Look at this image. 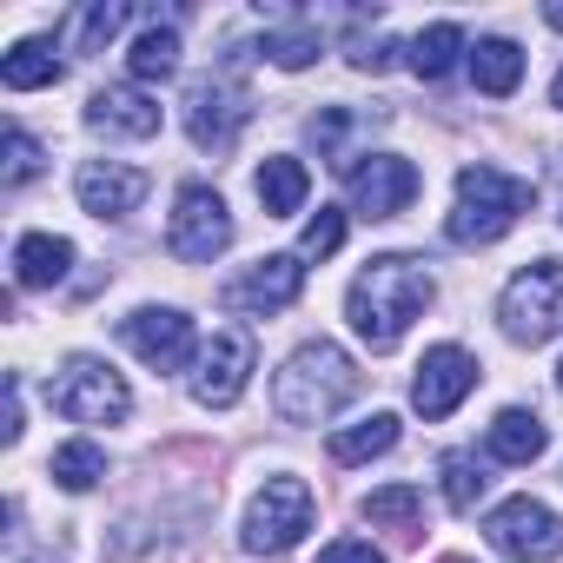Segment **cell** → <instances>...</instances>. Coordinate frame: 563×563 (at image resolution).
Returning a JSON list of instances; mask_svg holds the SVG:
<instances>
[{"instance_id": "obj_26", "label": "cell", "mask_w": 563, "mask_h": 563, "mask_svg": "<svg viewBox=\"0 0 563 563\" xmlns=\"http://www.w3.org/2000/svg\"><path fill=\"white\" fill-rule=\"evenodd\" d=\"M405 54H411V74H418V80H444V74L457 67V54H464V27L438 21V27H424Z\"/></svg>"}, {"instance_id": "obj_31", "label": "cell", "mask_w": 563, "mask_h": 563, "mask_svg": "<svg viewBox=\"0 0 563 563\" xmlns=\"http://www.w3.org/2000/svg\"><path fill=\"white\" fill-rule=\"evenodd\" d=\"M339 245H345V212L319 206V219H306V232H299V258H332Z\"/></svg>"}, {"instance_id": "obj_20", "label": "cell", "mask_w": 563, "mask_h": 563, "mask_svg": "<svg viewBox=\"0 0 563 563\" xmlns=\"http://www.w3.org/2000/svg\"><path fill=\"white\" fill-rule=\"evenodd\" d=\"M120 27H126V0H87V8H74V14H67L60 47H67V54H100Z\"/></svg>"}, {"instance_id": "obj_19", "label": "cell", "mask_w": 563, "mask_h": 563, "mask_svg": "<svg viewBox=\"0 0 563 563\" xmlns=\"http://www.w3.org/2000/svg\"><path fill=\"white\" fill-rule=\"evenodd\" d=\"M352 133H372V120H365V113H352V107H319V113H312V146H319V159H325V166H339L345 179L365 166V159L352 153Z\"/></svg>"}, {"instance_id": "obj_17", "label": "cell", "mask_w": 563, "mask_h": 563, "mask_svg": "<svg viewBox=\"0 0 563 563\" xmlns=\"http://www.w3.org/2000/svg\"><path fill=\"white\" fill-rule=\"evenodd\" d=\"M67 265H74V245L60 232H27L14 245V286L47 292V286H60V278H67Z\"/></svg>"}, {"instance_id": "obj_38", "label": "cell", "mask_w": 563, "mask_h": 563, "mask_svg": "<svg viewBox=\"0 0 563 563\" xmlns=\"http://www.w3.org/2000/svg\"><path fill=\"white\" fill-rule=\"evenodd\" d=\"M550 107H563V67H556V87H550Z\"/></svg>"}, {"instance_id": "obj_18", "label": "cell", "mask_w": 563, "mask_h": 563, "mask_svg": "<svg viewBox=\"0 0 563 563\" xmlns=\"http://www.w3.org/2000/svg\"><path fill=\"white\" fill-rule=\"evenodd\" d=\"M543 444H550V431H543V418L523 411V405L497 411V418H490V438H484V451H490L497 464H530V457H543Z\"/></svg>"}, {"instance_id": "obj_27", "label": "cell", "mask_w": 563, "mask_h": 563, "mask_svg": "<svg viewBox=\"0 0 563 563\" xmlns=\"http://www.w3.org/2000/svg\"><path fill=\"white\" fill-rule=\"evenodd\" d=\"M133 80H173L179 74V34L173 27H159V14H153V27L133 41Z\"/></svg>"}, {"instance_id": "obj_5", "label": "cell", "mask_w": 563, "mask_h": 563, "mask_svg": "<svg viewBox=\"0 0 563 563\" xmlns=\"http://www.w3.org/2000/svg\"><path fill=\"white\" fill-rule=\"evenodd\" d=\"M47 398H54V411H60V418H74V424H120V418L133 411L126 378H120L113 365L87 358V352L60 365V378L47 385Z\"/></svg>"}, {"instance_id": "obj_8", "label": "cell", "mask_w": 563, "mask_h": 563, "mask_svg": "<svg viewBox=\"0 0 563 563\" xmlns=\"http://www.w3.org/2000/svg\"><path fill=\"white\" fill-rule=\"evenodd\" d=\"M299 292H306V258H299V252H272V258H258L252 272L232 278V286L219 292V306H225V312L272 319V312H286Z\"/></svg>"}, {"instance_id": "obj_25", "label": "cell", "mask_w": 563, "mask_h": 563, "mask_svg": "<svg viewBox=\"0 0 563 563\" xmlns=\"http://www.w3.org/2000/svg\"><path fill=\"white\" fill-rule=\"evenodd\" d=\"M252 186H258V206H265V212L286 219V212H299V206H306V186H312V179H306V166H299V159L278 153V159H265V166H258V179H252Z\"/></svg>"}, {"instance_id": "obj_10", "label": "cell", "mask_w": 563, "mask_h": 563, "mask_svg": "<svg viewBox=\"0 0 563 563\" xmlns=\"http://www.w3.org/2000/svg\"><path fill=\"white\" fill-rule=\"evenodd\" d=\"M252 332H212V345L199 352V372H192V398L206 405V411H225V405H239V391H245V378H252Z\"/></svg>"}, {"instance_id": "obj_13", "label": "cell", "mask_w": 563, "mask_h": 563, "mask_svg": "<svg viewBox=\"0 0 563 563\" xmlns=\"http://www.w3.org/2000/svg\"><path fill=\"white\" fill-rule=\"evenodd\" d=\"M120 339L153 365V372H179L192 358V319L173 306H140L133 319H120Z\"/></svg>"}, {"instance_id": "obj_3", "label": "cell", "mask_w": 563, "mask_h": 563, "mask_svg": "<svg viewBox=\"0 0 563 563\" xmlns=\"http://www.w3.org/2000/svg\"><path fill=\"white\" fill-rule=\"evenodd\" d=\"M530 206H537V186H530V179H510V173H497V166H464V173H457V206H451L444 232H451L457 245H497Z\"/></svg>"}, {"instance_id": "obj_24", "label": "cell", "mask_w": 563, "mask_h": 563, "mask_svg": "<svg viewBox=\"0 0 563 563\" xmlns=\"http://www.w3.org/2000/svg\"><path fill=\"white\" fill-rule=\"evenodd\" d=\"M365 517H372V523H391V537H398V543H411V537L424 530V490H418V484L372 490V497H365Z\"/></svg>"}, {"instance_id": "obj_37", "label": "cell", "mask_w": 563, "mask_h": 563, "mask_svg": "<svg viewBox=\"0 0 563 563\" xmlns=\"http://www.w3.org/2000/svg\"><path fill=\"white\" fill-rule=\"evenodd\" d=\"M543 21H550V27L563 34V0H550V8H543Z\"/></svg>"}, {"instance_id": "obj_14", "label": "cell", "mask_w": 563, "mask_h": 563, "mask_svg": "<svg viewBox=\"0 0 563 563\" xmlns=\"http://www.w3.org/2000/svg\"><path fill=\"white\" fill-rule=\"evenodd\" d=\"M411 199H418V166L398 159V153H372V159L352 173V206H358V219H398Z\"/></svg>"}, {"instance_id": "obj_28", "label": "cell", "mask_w": 563, "mask_h": 563, "mask_svg": "<svg viewBox=\"0 0 563 563\" xmlns=\"http://www.w3.org/2000/svg\"><path fill=\"white\" fill-rule=\"evenodd\" d=\"M54 477H60L67 490H93V484L107 477V451H100V444H87V438H74V444H60V451H54Z\"/></svg>"}, {"instance_id": "obj_29", "label": "cell", "mask_w": 563, "mask_h": 563, "mask_svg": "<svg viewBox=\"0 0 563 563\" xmlns=\"http://www.w3.org/2000/svg\"><path fill=\"white\" fill-rule=\"evenodd\" d=\"M258 54H265L272 67L299 74V67H312V60H319V27H278V34H265V41H258Z\"/></svg>"}, {"instance_id": "obj_9", "label": "cell", "mask_w": 563, "mask_h": 563, "mask_svg": "<svg viewBox=\"0 0 563 563\" xmlns=\"http://www.w3.org/2000/svg\"><path fill=\"white\" fill-rule=\"evenodd\" d=\"M484 530H490V543H497L504 556H523V563L563 556V517H556L550 504H537V497H510V504H497Z\"/></svg>"}, {"instance_id": "obj_21", "label": "cell", "mask_w": 563, "mask_h": 563, "mask_svg": "<svg viewBox=\"0 0 563 563\" xmlns=\"http://www.w3.org/2000/svg\"><path fill=\"white\" fill-rule=\"evenodd\" d=\"M0 80H8L14 93L54 87V80H60V54H54V41H21V47H8V54H0Z\"/></svg>"}, {"instance_id": "obj_34", "label": "cell", "mask_w": 563, "mask_h": 563, "mask_svg": "<svg viewBox=\"0 0 563 563\" xmlns=\"http://www.w3.org/2000/svg\"><path fill=\"white\" fill-rule=\"evenodd\" d=\"M391 54H398L391 41H358V47H352V67H358V74H385Z\"/></svg>"}, {"instance_id": "obj_32", "label": "cell", "mask_w": 563, "mask_h": 563, "mask_svg": "<svg viewBox=\"0 0 563 563\" xmlns=\"http://www.w3.org/2000/svg\"><path fill=\"white\" fill-rule=\"evenodd\" d=\"M41 173V140L27 133V126H8V166H0V179L8 186H27Z\"/></svg>"}, {"instance_id": "obj_33", "label": "cell", "mask_w": 563, "mask_h": 563, "mask_svg": "<svg viewBox=\"0 0 563 563\" xmlns=\"http://www.w3.org/2000/svg\"><path fill=\"white\" fill-rule=\"evenodd\" d=\"M8 563H60V556H34V543L21 530V497H8Z\"/></svg>"}, {"instance_id": "obj_35", "label": "cell", "mask_w": 563, "mask_h": 563, "mask_svg": "<svg viewBox=\"0 0 563 563\" xmlns=\"http://www.w3.org/2000/svg\"><path fill=\"white\" fill-rule=\"evenodd\" d=\"M319 563H385L372 543H358V537H339V543H325V556Z\"/></svg>"}, {"instance_id": "obj_6", "label": "cell", "mask_w": 563, "mask_h": 563, "mask_svg": "<svg viewBox=\"0 0 563 563\" xmlns=\"http://www.w3.org/2000/svg\"><path fill=\"white\" fill-rule=\"evenodd\" d=\"M312 530V484L306 477H272L245 510V550L252 556H286Z\"/></svg>"}, {"instance_id": "obj_2", "label": "cell", "mask_w": 563, "mask_h": 563, "mask_svg": "<svg viewBox=\"0 0 563 563\" xmlns=\"http://www.w3.org/2000/svg\"><path fill=\"white\" fill-rule=\"evenodd\" d=\"M358 398V365L345 345L332 339H312L286 358V372L272 378V405L286 424H325L332 411H345Z\"/></svg>"}, {"instance_id": "obj_22", "label": "cell", "mask_w": 563, "mask_h": 563, "mask_svg": "<svg viewBox=\"0 0 563 563\" xmlns=\"http://www.w3.org/2000/svg\"><path fill=\"white\" fill-rule=\"evenodd\" d=\"M471 80H477V93H517V80H523V54H517V41H477L471 47Z\"/></svg>"}, {"instance_id": "obj_39", "label": "cell", "mask_w": 563, "mask_h": 563, "mask_svg": "<svg viewBox=\"0 0 563 563\" xmlns=\"http://www.w3.org/2000/svg\"><path fill=\"white\" fill-rule=\"evenodd\" d=\"M444 563H464V556H444Z\"/></svg>"}, {"instance_id": "obj_40", "label": "cell", "mask_w": 563, "mask_h": 563, "mask_svg": "<svg viewBox=\"0 0 563 563\" xmlns=\"http://www.w3.org/2000/svg\"><path fill=\"white\" fill-rule=\"evenodd\" d=\"M556 385H563V365H556Z\"/></svg>"}, {"instance_id": "obj_16", "label": "cell", "mask_w": 563, "mask_h": 563, "mask_svg": "<svg viewBox=\"0 0 563 563\" xmlns=\"http://www.w3.org/2000/svg\"><path fill=\"white\" fill-rule=\"evenodd\" d=\"M87 126L93 133H113V140H153L159 133V107L140 87H100L87 100Z\"/></svg>"}, {"instance_id": "obj_23", "label": "cell", "mask_w": 563, "mask_h": 563, "mask_svg": "<svg viewBox=\"0 0 563 563\" xmlns=\"http://www.w3.org/2000/svg\"><path fill=\"white\" fill-rule=\"evenodd\" d=\"M391 444H398V418L391 411H372L365 424L332 431V464H365V457H385Z\"/></svg>"}, {"instance_id": "obj_12", "label": "cell", "mask_w": 563, "mask_h": 563, "mask_svg": "<svg viewBox=\"0 0 563 563\" xmlns=\"http://www.w3.org/2000/svg\"><path fill=\"white\" fill-rule=\"evenodd\" d=\"M471 385H477V358L464 345H431L424 365H418V378H411V405L424 418H451L471 398Z\"/></svg>"}, {"instance_id": "obj_30", "label": "cell", "mask_w": 563, "mask_h": 563, "mask_svg": "<svg viewBox=\"0 0 563 563\" xmlns=\"http://www.w3.org/2000/svg\"><path fill=\"white\" fill-rule=\"evenodd\" d=\"M484 484H490V477H484V464H477L471 451H451V457H444V504H451V510H477Z\"/></svg>"}, {"instance_id": "obj_4", "label": "cell", "mask_w": 563, "mask_h": 563, "mask_svg": "<svg viewBox=\"0 0 563 563\" xmlns=\"http://www.w3.org/2000/svg\"><path fill=\"white\" fill-rule=\"evenodd\" d=\"M497 325L510 345H543L563 332V258H537L510 278L497 299Z\"/></svg>"}, {"instance_id": "obj_11", "label": "cell", "mask_w": 563, "mask_h": 563, "mask_svg": "<svg viewBox=\"0 0 563 563\" xmlns=\"http://www.w3.org/2000/svg\"><path fill=\"white\" fill-rule=\"evenodd\" d=\"M245 120H252V100H245L232 80H199V87L186 93V133H192V146H206V153H225Z\"/></svg>"}, {"instance_id": "obj_36", "label": "cell", "mask_w": 563, "mask_h": 563, "mask_svg": "<svg viewBox=\"0 0 563 563\" xmlns=\"http://www.w3.org/2000/svg\"><path fill=\"white\" fill-rule=\"evenodd\" d=\"M0 438H8V444L21 438V378L14 372H8V424H0Z\"/></svg>"}, {"instance_id": "obj_15", "label": "cell", "mask_w": 563, "mask_h": 563, "mask_svg": "<svg viewBox=\"0 0 563 563\" xmlns=\"http://www.w3.org/2000/svg\"><path fill=\"white\" fill-rule=\"evenodd\" d=\"M74 192H80V206L93 219H126L146 199V173L140 166H120V159H87L80 179H74Z\"/></svg>"}, {"instance_id": "obj_1", "label": "cell", "mask_w": 563, "mask_h": 563, "mask_svg": "<svg viewBox=\"0 0 563 563\" xmlns=\"http://www.w3.org/2000/svg\"><path fill=\"white\" fill-rule=\"evenodd\" d=\"M431 272H424V258H411V252H385V258H372L358 278H352V292H345V312H352V332L372 345V352H391L405 332H411V319L431 306Z\"/></svg>"}, {"instance_id": "obj_7", "label": "cell", "mask_w": 563, "mask_h": 563, "mask_svg": "<svg viewBox=\"0 0 563 563\" xmlns=\"http://www.w3.org/2000/svg\"><path fill=\"white\" fill-rule=\"evenodd\" d=\"M225 245H232L225 199H219L212 186H179V199H173V225H166V252L186 258V265H212Z\"/></svg>"}]
</instances>
